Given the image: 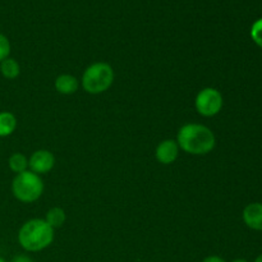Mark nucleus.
I'll return each mask as SVG.
<instances>
[{
    "mask_svg": "<svg viewBox=\"0 0 262 262\" xmlns=\"http://www.w3.org/2000/svg\"><path fill=\"white\" fill-rule=\"evenodd\" d=\"M179 148L191 155H207L216 145L214 132L199 123H188L179 129L177 136Z\"/></svg>",
    "mask_w": 262,
    "mask_h": 262,
    "instance_id": "nucleus-1",
    "label": "nucleus"
},
{
    "mask_svg": "<svg viewBox=\"0 0 262 262\" xmlns=\"http://www.w3.org/2000/svg\"><path fill=\"white\" fill-rule=\"evenodd\" d=\"M54 241V229L45 219H31L20 227L18 243L27 252H40Z\"/></svg>",
    "mask_w": 262,
    "mask_h": 262,
    "instance_id": "nucleus-2",
    "label": "nucleus"
},
{
    "mask_svg": "<svg viewBox=\"0 0 262 262\" xmlns=\"http://www.w3.org/2000/svg\"><path fill=\"white\" fill-rule=\"evenodd\" d=\"M114 82V71L112 66L104 61H97L87 67L82 76V89L91 95H100L107 91Z\"/></svg>",
    "mask_w": 262,
    "mask_h": 262,
    "instance_id": "nucleus-3",
    "label": "nucleus"
},
{
    "mask_svg": "<svg viewBox=\"0 0 262 262\" xmlns=\"http://www.w3.org/2000/svg\"><path fill=\"white\" fill-rule=\"evenodd\" d=\"M43 192V182L40 176L26 170L15 174L12 182V193L18 201L23 204H31L37 201Z\"/></svg>",
    "mask_w": 262,
    "mask_h": 262,
    "instance_id": "nucleus-4",
    "label": "nucleus"
},
{
    "mask_svg": "<svg viewBox=\"0 0 262 262\" xmlns=\"http://www.w3.org/2000/svg\"><path fill=\"white\" fill-rule=\"evenodd\" d=\"M224 105L223 95L214 87H206L197 94L194 106L202 117L211 118L219 114Z\"/></svg>",
    "mask_w": 262,
    "mask_h": 262,
    "instance_id": "nucleus-5",
    "label": "nucleus"
},
{
    "mask_svg": "<svg viewBox=\"0 0 262 262\" xmlns=\"http://www.w3.org/2000/svg\"><path fill=\"white\" fill-rule=\"evenodd\" d=\"M55 165V156L49 150H37L28 159V170L41 176L51 170Z\"/></svg>",
    "mask_w": 262,
    "mask_h": 262,
    "instance_id": "nucleus-6",
    "label": "nucleus"
},
{
    "mask_svg": "<svg viewBox=\"0 0 262 262\" xmlns=\"http://www.w3.org/2000/svg\"><path fill=\"white\" fill-rule=\"evenodd\" d=\"M179 150L181 148H179L177 141L170 140V138L161 141L155 151L156 160L159 163L164 164V165H170V164H173L178 159Z\"/></svg>",
    "mask_w": 262,
    "mask_h": 262,
    "instance_id": "nucleus-7",
    "label": "nucleus"
},
{
    "mask_svg": "<svg viewBox=\"0 0 262 262\" xmlns=\"http://www.w3.org/2000/svg\"><path fill=\"white\" fill-rule=\"evenodd\" d=\"M243 222L250 229L262 232V204L253 202L247 205L243 210Z\"/></svg>",
    "mask_w": 262,
    "mask_h": 262,
    "instance_id": "nucleus-8",
    "label": "nucleus"
},
{
    "mask_svg": "<svg viewBox=\"0 0 262 262\" xmlns=\"http://www.w3.org/2000/svg\"><path fill=\"white\" fill-rule=\"evenodd\" d=\"M79 87L78 79L72 74H60L55 79V90L61 95L76 94Z\"/></svg>",
    "mask_w": 262,
    "mask_h": 262,
    "instance_id": "nucleus-9",
    "label": "nucleus"
},
{
    "mask_svg": "<svg viewBox=\"0 0 262 262\" xmlns=\"http://www.w3.org/2000/svg\"><path fill=\"white\" fill-rule=\"evenodd\" d=\"M17 128V118L10 112H0V138L13 135Z\"/></svg>",
    "mask_w": 262,
    "mask_h": 262,
    "instance_id": "nucleus-10",
    "label": "nucleus"
},
{
    "mask_svg": "<svg viewBox=\"0 0 262 262\" xmlns=\"http://www.w3.org/2000/svg\"><path fill=\"white\" fill-rule=\"evenodd\" d=\"M0 73L7 79H15L20 73V67L18 61L13 58H7L0 63Z\"/></svg>",
    "mask_w": 262,
    "mask_h": 262,
    "instance_id": "nucleus-11",
    "label": "nucleus"
},
{
    "mask_svg": "<svg viewBox=\"0 0 262 262\" xmlns=\"http://www.w3.org/2000/svg\"><path fill=\"white\" fill-rule=\"evenodd\" d=\"M66 220H67L66 211H64L61 207H53V209H50L48 212H46L45 222L48 223L53 229L63 227Z\"/></svg>",
    "mask_w": 262,
    "mask_h": 262,
    "instance_id": "nucleus-12",
    "label": "nucleus"
},
{
    "mask_svg": "<svg viewBox=\"0 0 262 262\" xmlns=\"http://www.w3.org/2000/svg\"><path fill=\"white\" fill-rule=\"evenodd\" d=\"M8 165H9V169L13 173L20 174L23 171L28 170V159L23 154L14 152L13 155H10L9 160H8Z\"/></svg>",
    "mask_w": 262,
    "mask_h": 262,
    "instance_id": "nucleus-13",
    "label": "nucleus"
},
{
    "mask_svg": "<svg viewBox=\"0 0 262 262\" xmlns=\"http://www.w3.org/2000/svg\"><path fill=\"white\" fill-rule=\"evenodd\" d=\"M251 37L253 42L262 49V18L256 20L251 27Z\"/></svg>",
    "mask_w": 262,
    "mask_h": 262,
    "instance_id": "nucleus-14",
    "label": "nucleus"
},
{
    "mask_svg": "<svg viewBox=\"0 0 262 262\" xmlns=\"http://www.w3.org/2000/svg\"><path fill=\"white\" fill-rule=\"evenodd\" d=\"M10 54V42L8 40V37L3 33H0V63H2L4 59L9 58Z\"/></svg>",
    "mask_w": 262,
    "mask_h": 262,
    "instance_id": "nucleus-15",
    "label": "nucleus"
},
{
    "mask_svg": "<svg viewBox=\"0 0 262 262\" xmlns=\"http://www.w3.org/2000/svg\"><path fill=\"white\" fill-rule=\"evenodd\" d=\"M12 262H33V260L27 255H17L13 257Z\"/></svg>",
    "mask_w": 262,
    "mask_h": 262,
    "instance_id": "nucleus-16",
    "label": "nucleus"
},
{
    "mask_svg": "<svg viewBox=\"0 0 262 262\" xmlns=\"http://www.w3.org/2000/svg\"><path fill=\"white\" fill-rule=\"evenodd\" d=\"M202 262H227L224 260L223 257H220V256H216V255H211V256H207V257H205Z\"/></svg>",
    "mask_w": 262,
    "mask_h": 262,
    "instance_id": "nucleus-17",
    "label": "nucleus"
},
{
    "mask_svg": "<svg viewBox=\"0 0 262 262\" xmlns=\"http://www.w3.org/2000/svg\"><path fill=\"white\" fill-rule=\"evenodd\" d=\"M232 262H248L247 260H245V258H237V260L232 261Z\"/></svg>",
    "mask_w": 262,
    "mask_h": 262,
    "instance_id": "nucleus-18",
    "label": "nucleus"
},
{
    "mask_svg": "<svg viewBox=\"0 0 262 262\" xmlns=\"http://www.w3.org/2000/svg\"><path fill=\"white\" fill-rule=\"evenodd\" d=\"M255 262H262V253H261V255H260V256H258V257H257V258H256V260H255Z\"/></svg>",
    "mask_w": 262,
    "mask_h": 262,
    "instance_id": "nucleus-19",
    "label": "nucleus"
},
{
    "mask_svg": "<svg viewBox=\"0 0 262 262\" xmlns=\"http://www.w3.org/2000/svg\"><path fill=\"white\" fill-rule=\"evenodd\" d=\"M0 262H7V261H5L4 258H2V257H0Z\"/></svg>",
    "mask_w": 262,
    "mask_h": 262,
    "instance_id": "nucleus-20",
    "label": "nucleus"
}]
</instances>
